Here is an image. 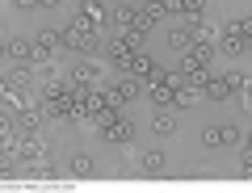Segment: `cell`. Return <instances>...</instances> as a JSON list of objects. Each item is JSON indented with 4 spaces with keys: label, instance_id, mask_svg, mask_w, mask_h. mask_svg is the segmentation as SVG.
Here are the masks:
<instances>
[{
    "label": "cell",
    "instance_id": "1",
    "mask_svg": "<svg viewBox=\"0 0 252 193\" xmlns=\"http://www.w3.org/2000/svg\"><path fill=\"white\" fill-rule=\"evenodd\" d=\"M101 46V29H93L84 17H72L63 29V51H76V55H93Z\"/></svg>",
    "mask_w": 252,
    "mask_h": 193
},
{
    "label": "cell",
    "instance_id": "2",
    "mask_svg": "<svg viewBox=\"0 0 252 193\" xmlns=\"http://www.w3.org/2000/svg\"><path fill=\"white\" fill-rule=\"evenodd\" d=\"M248 34H252V21L248 17H240V21H227L223 26V38H219V46H223L227 55H244V51H248Z\"/></svg>",
    "mask_w": 252,
    "mask_h": 193
},
{
    "label": "cell",
    "instance_id": "3",
    "mask_svg": "<svg viewBox=\"0 0 252 193\" xmlns=\"http://www.w3.org/2000/svg\"><path fill=\"white\" fill-rule=\"evenodd\" d=\"M55 51H63V29H38L34 34V55H30V63H51Z\"/></svg>",
    "mask_w": 252,
    "mask_h": 193
},
{
    "label": "cell",
    "instance_id": "4",
    "mask_svg": "<svg viewBox=\"0 0 252 193\" xmlns=\"http://www.w3.org/2000/svg\"><path fill=\"white\" fill-rule=\"evenodd\" d=\"M17 168L26 164H38V160H46V138L42 135H17Z\"/></svg>",
    "mask_w": 252,
    "mask_h": 193
},
{
    "label": "cell",
    "instance_id": "5",
    "mask_svg": "<svg viewBox=\"0 0 252 193\" xmlns=\"http://www.w3.org/2000/svg\"><path fill=\"white\" fill-rule=\"evenodd\" d=\"M235 143H244L240 126H210L206 135H202V147H235Z\"/></svg>",
    "mask_w": 252,
    "mask_h": 193
},
{
    "label": "cell",
    "instance_id": "6",
    "mask_svg": "<svg viewBox=\"0 0 252 193\" xmlns=\"http://www.w3.org/2000/svg\"><path fill=\"white\" fill-rule=\"evenodd\" d=\"M13 122H17V135H42L46 113H42V105H30V110H17V113H13Z\"/></svg>",
    "mask_w": 252,
    "mask_h": 193
},
{
    "label": "cell",
    "instance_id": "7",
    "mask_svg": "<svg viewBox=\"0 0 252 193\" xmlns=\"http://www.w3.org/2000/svg\"><path fill=\"white\" fill-rule=\"evenodd\" d=\"M97 130H101L105 143H126V138H135V122L126 118V113H118L114 122H105V126H97Z\"/></svg>",
    "mask_w": 252,
    "mask_h": 193
},
{
    "label": "cell",
    "instance_id": "8",
    "mask_svg": "<svg viewBox=\"0 0 252 193\" xmlns=\"http://www.w3.org/2000/svg\"><path fill=\"white\" fill-rule=\"evenodd\" d=\"M202 97H206V101H231V97H235L231 76H206V84H202Z\"/></svg>",
    "mask_w": 252,
    "mask_h": 193
},
{
    "label": "cell",
    "instance_id": "9",
    "mask_svg": "<svg viewBox=\"0 0 252 193\" xmlns=\"http://www.w3.org/2000/svg\"><path fill=\"white\" fill-rule=\"evenodd\" d=\"M76 17H84V21H89L93 29H105V26H109V9H101L97 0H84V4H80V13H76Z\"/></svg>",
    "mask_w": 252,
    "mask_h": 193
},
{
    "label": "cell",
    "instance_id": "10",
    "mask_svg": "<svg viewBox=\"0 0 252 193\" xmlns=\"http://www.w3.org/2000/svg\"><path fill=\"white\" fill-rule=\"evenodd\" d=\"M4 51H9L13 63H30V55H34V42H30V38H9V42H4Z\"/></svg>",
    "mask_w": 252,
    "mask_h": 193
},
{
    "label": "cell",
    "instance_id": "11",
    "mask_svg": "<svg viewBox=\"0 0 252 193\" xmlns=\"http://www.w3.org/2000/svg\"><path fill=\"white\" fill-rule=\"evenodd\" d=\"M130 21H135V4H118V9H109V26L122 34V29H130Z\"/></svg>",
    "mask_w": 252,
    "mask_h": 193
},
{
    "label": "cell",
    "instance_id": "12",
    "mask_svg": "<svg viewBox=\"0 0 252 193\" xmlns=\"http://www.w3.org/2000/svg\"><path fill=\"white\" fill-rule=\"evenodd\" d=\"M4 80H9L13 88H34V84H38V80H34V67H13Z\"/></svg>",
    "mask_w": 252,
    "mask_h": 193
},
{
    "label": "cell",
    "instance_id": "13",
    "mask_svg": "<svg viewBox=\"0 0 252 193\" xmlns=\"http://www.w3.org/2000/svg\"><path fill=\"white\" fill-rule=\"evenodd\" d=\"M152 130H156V135H160V138H168V135H177V118H172V113H156V118H152Z\"/></svg>",
    "mask_w": 252,
    "mask_h": 193
},
{
    "label": "cell",
    "instance_id": "14",
    "mask_svg": "<svg viewBox=\"0 0 252 193\" xmlns=\"http://www.w3.org/2000/svg\"><path fill=\"white\" fill-rule=\"evenodd\" d=\"M114 88H118V97H122V101H135L139 92H143V84H139V80H135V76H126V80H118V84H114Z\"/></svg>",
    "mask_w": 252,
    "mask_h": 193
},
{
    "label": "cell",
    "instance_id": "15",
    "mask_svg": "<svg viewBox=\"0 0 252 193\" xmlns=\"http://www.w3.org/2000/svg\"><path fill=\"white\" fill-rule=\"evenodd\" d=\"M202 9H206V0H177V13H181L185 21H198Z\"/></svg>",
    "mask_w": 252,
    "mask_h": 193
},
{
    "label": "cell",
    "instance_id": "16",
    "mask_svg": "<svg viewBox=\"0 0 252 193\" xmlns=\"http://www.w3.org/2000/svg\"><path fill=\"white\" fill-rule=\"evenodd\" d=\"M168 46H177L181 55H185L189 46H193V38H189V29H185V26H177V29H168Z\"/></svg>",
    "mask_w": 252,
    "mask_h": 193
},
{
    "label": "cell",
    "instance_id": "17",
    "mask_svg": "<svg viewBox=\"0 0 252 193\" xmlns=\"http://www.w3.org/2000/svg\"><path fill=\"white\" fill-rule=\"evenodd\" d=\"M67 172H72V176H93L97 164H93V156H76L72 164H67Z\"/></svg>",
    "mask_w": 252,
    "mask_h": 193
},
{
    "label": "cell",
    "instance_id": "18",
    "mask_svg": "<svg viewBox=\"0 0 252 193\" xmlns=\"http://www.w3.org/2000/svg\"><path fill=\"white\" fill-rule=\"evenodd\" d=\"M139 168H143V172H152V176H160V172H164V156H160V151H147V156L139 160Z\"/></svg>",
    "mask_w": 252,
    "mask_h": 193
},
{
    "label": "cell",
    "instance_id": "19",
    "mask_svg": "<svg viewBox=\"0 0 252 193\" xmlns=\"http://www.w3.org/2000/svg\"><path fill=\"white\" fill-rule=\"evenodd\" d=\"M240 172H244V176L252 172V151H248V147H244V156H240Z\"/></svg>",
    "mask_w": 252,
    "mask_h": 193
},
{
    "label": "cell",
    "instance_id": "20",
    "mask_svg": "<svg viewBox=\"0 0 252 193\" xmlns=\"http://www.w3.org/2000/svg\"><path fill=\"white\" fill-rule=\"evenodd\" d=\"M17 9H38V0H13Z\"/></svg>",
    "mask_w": 252,
    "mask_h": 193
},
{
    "label": "cell",
    "instance_id": "21",
    "mask_svg": "<svg viewBox=\"0 0 252 193\" xmlns=\"http://www.w3.org/2000/svg\"><path fill=\"white\" fill-rule=\"evenodd\" d=\"M0 59H9V51H4V42H0Z\"/></svg>",
    "mask_w": 252,
    "mask_h": 193
},
{
    "label": "cell",
    "instance_id": "22",
    "mask_svg": "<svg viewBox=\"0 0 252 193\" xmlns=\"http://www.w3.org/2000/svg\"><path fill=\"white\" fill-rule=\"evenodd\" d=\"M160 4H164V0H160Z\"/></svg>",
    "mask_w": 252,
    "mask_h": 193
}]
</instances>
